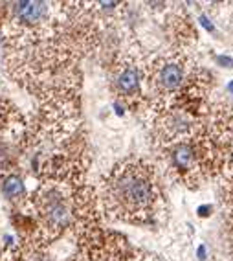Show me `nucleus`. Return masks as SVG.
Listing matches in <instances>:
<instances>
[{
	"label": "nucleus",
	"instance_id": "1",
	"mask_svg": "<svg viewBox=\"0 0 233 261\" xmlns=\"http://www.w3.org/2000/svg\"><path fill=\"white\" fill-rule=\"evenodd\" d=\"M101 203L110 217L118 221H152L162 204L154 168L143 160L119 162L101 184Z\"/></svg>",
	"mask_w": 233,
	"mask_h": 261
},
{
	"label": "nucleus",
	"instance_id": "2",
	"mask_svg": "<svg viewBox=\"0 0 233 261\" xmlns=\"http://www.w3.org/2000/svg\"><path fill=\"white\" fill-rule=\"evenodd\" d=\"M70 180L72 177L66 171H57V177L46 180L35 195L34 206L39 219V232L44 239L57 237L74 219L76 203Z\"/></svg>",
	"mask_w": 233,
	"mask_h": 261
},
{
	"label": "nucleus",
	"instance_id": "3",
	"mask_svg": "<svg viewBox=\"0 0 233 261\" xmlns=\"http://www.w3.org/2000/svg\"><path fill=\"white\" fill-rule=\"evenodd\" d=\"M162 158L169 177H173L178 182L187 184L191 188H195L208 175L202 149H200L198 138H196V130L187 138H180V140H175L171 144H163Z\"/></svg>",
	"mask_w": 233,
	"mask_h": 261
},
{
	"label": "nucleus",
	"instance_id": "4",
	"mask_svg": "<svg viewBox=\"0 0 233 261\" xmlns=\"http://www.w3.org/2000/svg\"><path fill=\"white\" fill-rule=\"evenodd\" d=\"M112 88L127 105L138 107L145 100V68L134 57H123L112 68Z\"/></svg>",
	"mask_w": 233,
	"mask_h": 261
},
{
	"label": "nucleus",
	"instance_id": "5",
	"mask_svg": "<svg viewBox=\"0 0 233 261\" xmlns=\"http://www.w3.org/2000/svg\"><path fill=\"white\" fill-rule=\"evenodd\" d=\"M92 261H134V257L128 254L123 239L110 236L101 247L92 250Z\"/></svg>",
	"mask_w": 233,
	"mask_h": 261
},
{
	"label": "nucleus",
	"instance_id": "6",
	"mask_svg": "<svg viewBox=\"0 0 233 261\" xmlns=\"http://www.w3.org/2000/svg\"><path fill=\"white\" fill-rule=\"evenodd\" d=\"M0 189H2V193L10 199V201H20V199L26 197L24 180L15 173H8L0 179Z\"/></svg>",
	"mask_w": 233,
	"mask_h": 261
},
{
	"label": "nucleus",
	"instance_id": "7",
	"mask_svg": "<svg viewBox=\"0 0 233 261\" xmlns=\"http://www.w3.org/2000/svg\"><path fill=\"white\" fill-rule=\"evenodd\" d=\"M134 261H162L158 256H152V254H147V256L140 257V259H134Z\"/></svg>",
	"mask_w": 233,
	"mask_h": 261
},
{
	"label": "nucleus",
	"instance_id": "8",
	"mask_svg": "<svg viewBox=\"0 0 233 261\" xmlns=\"http://www.w3.org/2000/svg\"><path fill=\"white\" fill-rule=\"evenodd\" d=\"M31 261H50V259H46V257H43V256H37L35 259H31Z\"/></svg>",
	"mask_w": 233,
	"mask_h": 261
},
{
	"label": "nucleus",
	"instance_id": "9",
	"mask_svg": "<svg viewBox=\"0 0 233 261\" xmlns=\"http://www.w3.org/2000/svg\"><path fill=\"white\" fill-rule=\"evenodd\" d=\"M228 191H229V195H231V203H233V186L231 188H228Z\"/></svg>",
	"mask_w": 233,
	"mask_h": 261
}]
</instances>
